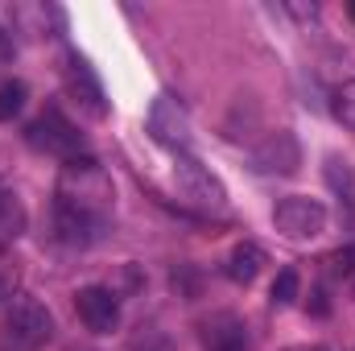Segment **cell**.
<instances>
[{
  "label": "cell",
  "instance_id": "1",
  "mask_svg": "<svg viewBox=\"0 0 355 351\" xmlns=\"http://www.w3.org/2000/svg\"><path fill=\"white\" fill-rule=\"evenodd\" d=\"M116 211V186L95 157H75L62 166L54 186V236L71 248H91Z\"/></svg>",
  "mask_w": 355,
  "mask_h": 351
},
{
  "label": "cell",
  "instance_id": "2",
  "mask_svg": "<svg viewBox=\"0 0 355 351\" xmlns=\"http://www.w3.org/2000/svg\"><path fill=\"white\" fill-rule=\"evenodd\" d=\"M0 339L17 351L46 348V343L54 339V314H50L37 298L17 293V298H8V306H4V314H0Z\"/></svg>",
  "mask_w": 355,
  "mask_h": 351
},
{
  "label": "cell",
  "instance_id": "3",
  "mask_svg": "<svg viewBox=\"0 0 355 351\" xmlns=\"http://www.w3.org/2000/svg\"><path fill=\"white\" fill-rule=\"evenodd\" d=\"M174 186H178V198H182L190 211L211 215V219L227 215V186L211 174L198 157L178 153V162H174Z\"/></svg>",
  "mask_w": 355,
  "mask_h": 351
},
{
  "label": "cell",
  "instance_id": "4",
  "mask_svg": "<svg viewBox=\"0 0 355 351\" xmlns=\"http://www.w3.org/2000/svg\"><path fill=\"white\" fill-rule=\"evenodd\" d=\"M25 141H29L37 153L58 157V162H75V157H83V132H79L58 108H46V112L25 128Z\"/></svg>",
  "mask_w": 355,
  "mask_h": 351
},
{
  "label": "cell",
  "instance_id": "5",
  "mask_svg": "<svg viewBox=\"0 0 355 351\" xmlns=\"http://www.w3.org/2000/svg\"><path fill=\"white\" fill-rule=\"evenodd\" d=\"M327 207L310 194H289L272 207V228L285 236V240H318L327 232Z\"/></svg>",
  "mask_w": 355,
  "mask_h": 351
},
{
  "label": "cell",
  "instance_id": "6",
  "mask_svg": "<svg viewBox=\"0 0 355 351\" xmlns=\"http://www.w3.org/2000/svg\"><path fill=\"white\" fill-rule=\"evenodd\" d=\"M145 128L157 145L174 149V153H186L190 149V116L186 108L178 103L174 95H157L149 103V116H145Z\"/></svg>",
  "mask_w": 355,
  "mask_h": 351
},
{
  "label": "cell",
  "instance_id": "7",
  "mask_svg": "<svg viewBox=\"0 0 355 351\" xmlns=\"http://www.w3.org/2000/svg\"><path fill=\"white\" fill-rule=\"evenodd\" d=\"M248 162H252L257 174L289 178V174L302 170V145H297V137H293L289 128H277V132H268L265 141L248 153Z\"/></svg>",
  "mask_w": 355,
  "mask_h": 351
},
{
  "label": "cell",
  "instance_id": "8",
  "mask_svg": "<svg viewBox=\"0 0 355 351\" xmlns=\"http://www.w3.org/2000/svg\"><path fill=\"white\" fill-rule=\"evenodd\" d=\"M62 83H67V95L75 99V108H83L91 120H103V116H107V99H103V87H99L95 71L87 67V58H79V54H67Z\"/></svg>",
  "mask_w": 355,
  "mask_h": 351
},
{
  "label": "cell",
  "instance_id": "9",
  "mask_svg": "<svg viewBox=\"0 0 355 351\" xmlns=\"http://www.w3.org/2000/svg\"><path fill=\"white\" fill-rule=\"evenodd\" d=\"M75 310H79L83 327L95 335H112L120 327V298L107 285H83L75 293Z\"/></svg>",
  "mask_w": 355,
  "mask_h": 351
},
{
  "label": "cell",
  "instance_id": "10",
  "mask_svg": "<svg viewBox=\"0 0 355 351\" xmlns=\"http://www.w3.org/2000/svg\"><path fill=\"white\" fill-rule=\"evenodd\" d=\"M25 228H29V211H25L21 194L0 186V248L17 244V240L25 236Z\"/></svg>",
  "mask_w": 355,
  "mask_h": 351
},
{
  "label": "cell",
  "instance_id": "11",
  "mask_svg": "<svg viewBox=\"0 0 355 351\" xmlns=\"http://www.w3.org/2000/svg\"><path fill=\"white\" fill-rule=\"evenodd\" d=\"M261 268H265V252L257 248V244H236L232 252H227V264H223V273L236 281V285H252L257 277H261Z\"/></svg>",
  "mask_w": 355,
  "mask_h": 351
},
{
  "label": "cell",
  "instance_id": "12",
  "mask_svg": "<svg viewBox=\"0 0 355 351\" xmlns=\"http://www.w3.org/2000/svg\"><path fill=\"white\" fill-rule=\"evenodd\" d=\"M207 351H248V335H244V327L240 323H219V327H211V335H207Z\"/></svg>",
  "mask_w": 355,
  "mask_h": 351
},
{
  "label": "cell",
  "instance_id": "13",
  "mask_svg": "<svg viewBox=\"0 0 355 351\" xmlns=\"http://www.w3.org/2000/svg\"><path fill=\"white\" fill-rule=\"evenodd\" d=\"M331 116H335L343 128L355 132V79L352 83H339V87L331 91Z\"/></svg>",
  "mask_w": 355,
  "mask_h": 351
},
{
  "label": "cell",
  "instance_id": "14",
  "mask_svg": "<svg viewBox=\"0 0 355 351\" xmlns=\"http://www.w3.org/2000/svg\"><path fill=\"white\" fill-rule=\"evenodd\" d=\"M25 99H29V91H25V83H21V79L0 83V124H8L12 116H21Z\"/></svg>",
  "mask_w": 355,
  "mask_h": 351
},
{
  "label": "cell",
  "instance_id": "15",
  "mask_svg": "<svg viewBox=\"0 0 355 351\" xmlns=\"http://www.w3.org/2000/svg\"><path fill=\"white\" fill-rule=\"evenodd\" d=\"M297 289H302V281H297V268H281V273L272 277V289H268V298H272V306H293V302H297Z\"/></svg>",
  "mask_w": 355,
  "mask_h": 351
},
{
  "label": "cell",
  "instance_id": "16",
  "mask_svg": "<svg viewBox=\"0 0 355 351\" xmlns=\"http://www.w3.org/2000/svg\"><path fill=\"white\" fill-rule=\"evenodd\" d=\"M327 182H331V190H339V194H343V203L352 207V203H355L352 166H347V162H339V157H331V162H327Z\"/></svg>",
  "mask_w": 355,
  "mask_h": 351
},
{
  "label": "cell",
  "instance_id": "17",
  "mask_svg": "<svg viewBox=\"0 0 355 351\" xmlns=\"http://www.w3.org/2000/svg\"><path fill=\"white\" fill-rule=\"evenodd\" d=\"M310 310H314L318 318H322V314L331 310V306H327V298H322V289H314V302H310Z\"/></svg>",
  "mask_w": 355,
  "mask_h": 351
},
{
  "label": "cell",
  "instance_id": "18",
  "mask_svg": "<svg viewBox=\"0 0 355 351\" xmlns=\"http://www.w3.org/2000/svg\"><path fill=\"white\" fill-rule=\"evenodd\" d=\"M8 58H12V42L0 33V62H8Z\"/></svg>",
  "mask_w": 355,
  "mask_h": 351
},
{
  "label": "cell",
  "instance_id": "19",
  "mask_svg": "<svg viewBox=\"0 0 355 351\" xmlns=\"http://www.w3.org/2000/svg\"><path fill=\"white\" fill-rule=\"evenodd\" d=\"M285 351H322V348H285Z\"/></svg>",
  "mask_w": 355,
  "mask_h": 351
}]
</instances>
